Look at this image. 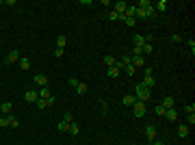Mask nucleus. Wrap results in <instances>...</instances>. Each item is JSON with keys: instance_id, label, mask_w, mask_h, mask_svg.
I'll return each instance as SVG.
<instances>
[{"instance_id": "28", "label": "nucleus", "mask_w": 195, "mask_h": 145, "mask_svg": "<svg viewBox=\"0 0 195 145\" xmlns=\"http://www.w3.org/2000/svg\"><path fill=\"white\" fill-rule=\"evenodd\" d=\"M35 104H37V108H41V110H44V108H48V102H46V100H41V97H39Z\"/></svg>"}, {"instance_id": "11", "label": "nucleus", "mask_w": 195, "mask_h": 145, "mask_svg": "<svg viewBox=\"0 0 195 145\" xmlns=\"http://www.w3.org/2000/svg\"><path fill=\"white\" fill-rule=\"evenodd\" d=\"M132 41H135V48H143V46H145V37H143V35H135Z\"/></svg>"}, {"instance_id": "20", "label": "nucleus", "mask_w": 195, "mask_h": 145, "mask_svg": "<svg viewBox=\"0 0 195 145\" xmlns=\"http://www.w3.org/2000/svg\"><path fill=\"white\" fill-rule=\"evenodd\" d=\"M106 76H111V78H117V76H119V69L113 65V67H108V69H106Z\"/></svg>"}, {"instance_id": "4", "label": "nucleus", "mask_w": 195, "mask_h": 145, "mask_svg": "<svg viewBox=\"0 0 195 145\" xmlns=\"http://www.w3.org/2000/svg\"><path fill=\"white\" fill-rule=\"evenodd\" d=\"M24 100H26L28 104H35V102L39 100V91H35V89H28V91L24 93Z\"/></svg>"}, {"instance_id": "19", "label": "nucleus", "mask_w": 195, "mask_h": 145, "mask_svg": "<svg viewBox=\"0 0 195 145\" xmlns=\"http://www.w3.org/2000/svg\"><path fill=\"white\" fill-rule=\"evenodd\" d=\"M65 44H67V37L65 35H59L56 37V48H65Z\"/></svg>"}, {"instance_id": "42", "label": "nucleus", "mask_w": 195, "mask_h": 145, "mask_svg": "<svg viewBox=\"0 0 195 145\" xmlns=\"http://www.w3.org/2000/svg\"><path fill=\"white\" fill-rule=\"evenodd\" d=\"M154 145H165V143H160V141H154Z\"/></svg>"}, {"instance_id": "16", "label": "nucleus", "mask_w": 195, "mask_h": 145, "mask_svg": "<svg viewBox=\"0 0 195 145\" xmlns=\"http://www.w3.org/2000/svg\"><path fill=\"white\" fill-rule=\"evenodd\" d=\"M67 132H69V134H72V137H76V134H78V132H80V126H78V124H76V121H74V124H69V130H67Z\"/></svg>"}, {"instance_id": "24", "label": "nucleus", "mask_w": 195, "mask_h": 145, "mask_svg": "<svg viewBox=\"0 0 195 145\" xmlns=\"http://www.w3.org/2000/svg\"><path fill=\"white\" fill-rule=\"evenodd\" d=\"M76 93H80V96H83V93H87V85H85V82H78V87H76Z\"/></svg>"}, {"instance_id": "43", "label": "nucleus", "mask_w": 195, "mask_h": 145, "mask_svg": "<svg viewBox=\"0 0 195 145\" xmlns=\"http://www.w3.org/2000/svg\"><path fill=\"white\" fill-rule=\"evenodd\" d=\"M0 117H2V110H0Z\"/></svg>"}, {"instance_id": "18", "label": "nucleus", "mask_w": 195, "mask_h": 145, "mask_svg": "<svg viewBox=\"0 0 195 145\" xmlns=\"http://www.w3.org/2000/svg\"><path fill=\"white\" fill-rule=\"evenodd\" d=\"M39 97H41V100H48V97H52V93H50L48 87H41V89H39Z\"/></svg>"}, {"instance_id": "3", "label": "nucleus", "mask_w": 195, "mask_h": 145, "mask_svg": "<svg viewBox=\"0 0 195 145\" xmlns=\"http://www.w3.org/2000/svg\"><path fill=\"white\" fill-rule=\"evenodd\" d=\"M20 58H22V56H20V52H17V50H11V52L7 54V58H4V63H9V65H13V63H20Z\"/></svg>"}, {"instance_id": "30", "label": "nucleus", "mask_w": 195, "mask_h": 145, "mask_svg": "<svg viewBox=\"0 0 195 145\" xmlns=\"http://www.w3.org/2000/svg\"><path fill=\"white\" fill-rule=\"evenodd\" d=\"M63 121H65V124H74V115H72V113H65Z\"/></svg>"}, {"instance_id": "33", "label": "nucleus", "mask_w": 195, "mask_h": 145, "mask_svg": "<svg viewBox=\"0 0 195 145\" xmlns=\"http://www.w3.org/2000/svg\"><path fill=\"white\" fill-rule=\"evenodd\" d=\"M187 44H189V48H191V54H195V39H187Z\"/></svg>"}, {"instance_id": "13", "label": "nucleus", "mask_w": 195, "mask_h": 145, "mask_svg": "<svg viewBox=\"0 0 195 145\" xmlns=\"http://www.w3.org/2000/svg\"><path fill=\"white\" fill-rule=\"evenodd\" d=\"M137 102V97L132 96V93H128V96H124V106H132Z\"/></svg>"}, {"instance_id": "41", "label": "nucleus", "mask_w": 195, "mask_h": 145, "mask_svg": "<svg viewBox=\"0 0 195 145\" xmlns=\"http://www.w3.org/2000/svg\"><path fill=\"white\" fill-rule=\"evenodd\" d=\"M154 72H152V67H145V72H143V76H152Z\"/></svg>"}, {"instance_id": "34", "label": "nucleus", "mask_w": 195, "mask_h": 145, "mask_svg": "<svg viewBox=\"0 0 195 145\" xmlns=\"http://www.w3.org/2000/svg\"><path fill=\"white\" fill-rule=\"evenodd\" d=\"M141 52H143V54H150V52H152V44H145V46L141 48Z\"/></svg>"}, {"instance_id": "10", "label": "nucleus", "mask_w": 195, "mask_h": 145, "mask_svg": "<svg viewBox=\"0 0 195 145\" xmlns=\"http://www.w3.org/2000/svg\"><path fill=\"white\" fill-rule=\"evenodd\" d=\"M178 137H180V139H187V137H189V126H187V124L178 126Z\"/></svg>"}, {"instance_id": "40", "label": "nucleus", "mask_w": 195, "mask_h": 145, "mask_svg": "<svg viewBox=\"0 0 195 145\" xmlns=\"http://www.w3.org/2000/svg\"><path fill=\"white\" fill-rule=\"evenodd\" d=\"M54 56H56V58H61V56H63V48H56V50H54Z\"/></svg>"}, {"instance_id": "26", "label": "nucleus", "mask_w": 195, "mask_h": 145, "mask_svg": "<svg viewBox=\"0 0 195 145\" xmlns=\"http://www.w3.org/2000/svg\"><path fill=\"white\" fill-rule=\"evenodd\" d=\"M56 128H59V132H67V130H69V124H65V121H59V126H56Z\"/></svg>"}, {"instance_id": "8", "label": "nucleus", "mask_w": 195, "mask_h": 145, "mask_svg": "<svg viewBox=\"0 0 195 145\" xmlns=\"http://www.w3.org/2000/svg\"><path fill=\"white\" fill-rule=\"evenodd\" d=\"M132 65H135V69L145 67V58H143V56H132Z\"/></svg>"}, {"instance_id": "17", "label": "nucleus", "mask_w": 195, "mask_h": 145, "mask_svg": "<svg viewBox=\"0 0 195 145\" xmlns=\"http://www.w3.org/2000/svg\"><path fill=\"white\" fill-rule=\"evenodd\" d=\"M7 126H11V115H2L0 117V128H7Z\"/></svg>"}, {"instance_id": "21", "label": "nucleus", "mask_w": 195, "mask_h": 145, "mask_svg": "<svg viewBox=\"0 0 195 145\" xmlns=\"http://www.w3.org/2000/svg\"><path fill=\"white\" fill-rule=\"evenodd\" d=\"M20 69H24V72L31 69V61L28 58H20Z\"/></svg>"}, {"instance_id": "39", "label": "nucleus", "mask_w": 195, "mask_h": 145, "mask_svg": "<svg viewBox=\"0 0 195 145\" xmlns=\"http://www.w3.org/2000/svg\"><path fill=\"white\" fill-rule=\"evenodd\" d=\"M124 69H126V72H128V74H130V76H132V74H135V72H137V69H135V65H128V67H124Z\"/></svg>"}, {"instance_id": "32", "label": "nucleus", "mask_w": 195, "mask_h": 145, "mask_svg": "<svg viewBox=\"0 0 195 145\" xmlns=\"http://www.w3.org/2000/svg\"><path fill=\"white\" fill-rule=\"evenodd\" d=\"M108 20H111V22H117V20H119V15H117L115 11H111V13H108Z\"/></svg>"}, {"instance_id": "14", "label": "nucleus", "mask_w": 195, "mask_h": 145, "mask_svg": "<svg viewBox=\"0 0 195 145\" xmlns=\"http://www.w3.org/2000/svg\"><path fill=\"white\" fill-rule=\"evenodd\" d=\"M115 63H117V58H115V56H111V54H106V56H104V65H106V67H113Z\"/></svg>"}, {"instance_id": "2", "label": "nucleus", "mask_w": 195, "mask_h": 145, "mask_svg": "<svg viewBox=\"0 0 195 145\" xmlns=\"http://www.w3.org/2000/svg\"><path fill=\"white\" fill-rule=\"evenodd\" d=\"M145 102H139V100H137V102H135V104H132V115H135V117H137V119H139V117H143V115H145Z\"/></svg>"}, {"instance_id": "27", "label": "nucleus", "mask_w": 195, "mask_h": 145, "mask_svg": "<svg viewBox=\"0 0 195 145\" xmlns=\"http://www.w3.org/2000/svg\"><path fill=\"white\" fill-rule=\"evenodd\" d=\"M119 63H121L124 67H128V65H132V56H124V58H121Z\"/></svg>"}, {"instance_id": "7", "label": "nucleus", "mask_w": 195, "mask_h": 145, "mask_svg": "<svg viewBox=\"0 0 195 145\" xmlns=\"http://www.w3.org/2000/svg\"><path fill=\"white\" fill-rule=\"evenodd\" d=\"M143 85H145L147 89H154L156 87V80H154V76H143V80H141Z\"/></svg>"}, {"instance_id": "23", "label": "nucleus", "mask_w": 195, "mask_h": 145, "mask_svg": "<svg viewBox=\"0 0 195 145\" xmlns=\"http://www.w3.org/2000/svg\"><path fill=\"white\" fill-rule=\"evenodd\" d=\"M167 7H169V2H167V0H160L154 9H158V11H167Z\"/></svg>"}, {"instance_id": "9", "label": "nucleus", "mask_w": 195, "mask_h": 145, "mask_svg": "<svg viewBox=\"0 0 195 145\" xmlns=\"http://www.w3.org/2000/svg\"><path fill=\"white\" fill-rule=\"evenodd\" d=\"M35 82H37L39 87H48V78H46V74H37V76H35Z\"/></svg>"}, {"instance_id": "35", "label": "nucleus", "mask_w": 195, "mask_h": 145, "mask_svg": "<svg viewBox=\"0 0 195 145\" xmlns=\"http://www.w3.org/2000/svg\"><path fill=\"white\" fill-rule=\"evenodd\" d=\"M184 110H187V115H189V113H195V104H187Z\"/></svg>"}, {"instance_id": "36", "label": "nucleus", "mask_w": 195, "mask_h": 145, "mask_svg": "<svg viewBox=\"0 0 195 145\" xmlns=\"http://www.w3.org/2000/svg\"><path fill=\"white\" fill-rule=\"evenodd\" d=\"M171 41H174V44H178V41H182V37H180L178 33H174V35H171Z\"/></svg>"}, {"instance_id": "15", "label": "nucleus", "mask_w": 195, "mask_h": 145, "mask_svg": "<svg viewBox=\"0 0 195 145\" xmlns=\"http://www.w3.org/2000/svg\"><path fill=\"white\" fill-rule=\"evenodd\" d=\"M165 117H167L169 121H176V119H178V110H174V108H169V110L165 113Z\"/></svg>"}, {"instance_id": "25", "label": "nucleus", "mask_w": 195, "mask_h": 145, "mask_svg": "<svg viewBox=\"0 0 195 145\" xmlns=\"http://www.w3.org/2000/svg\"><path fill=\"white\" fill-rule=\"evenodd\" d=\"M165 113H167V108H165L163 104H156V115H160V117H165Z\"/></svg>"}, {"instance_id": "31", "label": "nucleus", "mask_w": 195, "mask_h": 145, "mask_svg": "<svg viewBox=\"0 0 195 145\" xmlns=\"http://www.w3.org/2000/svg\"><path fill=\"white\" fill-rule=\"evenodd\" d=\"M137 7H139V9H147V7H152V2H150V0H141Z\"/></svg>"}, {"instance_id": "1", "label": "nucleus", "mask_w": 195, "mask_h": 145, "mask_svg": "<svg viewBox=\"0 0 195 145\" xmlns=\"http://www.w3.org/2000/svg\"><path fill=\"white\" fill-rule=\"evenodd\" d=\"M135 97H137L139 102H147V100L152 97V89H147L143 82H139L137 89H135Z\"/></svg>"}, {"instance_id": "12", "label": "nucleus", "mask_w": 195, "mask_h": 145, "mask_svg": "<svg viewBox=\"0 0 195 145\" xmlns=\"http://www.w3.org/2000/svg\"><path fill=\"white\" fill-rule=\"evenodd\" d=\"M11 108H13V104H11V102H2V106H0L2 115H11Z\"/></svg>"}, {"instance_id": "6", "label": "nucleus", "mask_w": 195, "mask_h": 145, "mask_svg": "<svg viewBox=\"0 0 195 145\" xmlns=\"http://www.w3.org/2000/svg\"><path fill=\"white\" fill-rule=\"evenodd\" d=\"M145 137H147V141H152V143L156 141V128L154 126H147L145 128Z\"/></svg>"}, {"instance_id": "37", "label": "nucleus", "mask_w": 195, "mask_h": 145, "mask_svg": "<svg viewBox=\"0 0 195 145\" xmlns=\"http://www.w3.org/2000/svg\"><path fill=\"white\" fill-rule=\"evenodd\" d=\"M69 85H72V87L76 89V87H78V78H74V76H69Z\"/></svg>"}, {"instance_id": "38", "label": "nucleus", "mask_w": 195, "mask_h": 145, "mask_svg": "<svg viewBox=\"0 0 195 145\" xmlns=\"http://www.w3.org/2000/svg\"><path fill=\"white\" fill-rule=\"evenodd\" d=\"M187 119H189V124L193 126V124H195V113H189V115H187Z\"/></svg>"}, {"instance_id": "29", "label": "nucleus", "mask_w": 195, "mask_h": 145, "mask_svg": "<svg viewBox=\"0 0 195 145\" xmlns=\"http://www.w3.org/2000/svg\"><path fill=\"white\" fill-rule=\"evenodd\" d=\"M143 11H145V17H152V15L156 13V9H154V4H152V7H147V9H143Z\"/></svg>"}, {"instance_id": "22", "label": "nucleus", "mask_w": 195, "mask_h": 145, "mask_svg": "<svg viewBox=\"0 0 195 145\" xmlns=\"http://www.w3.org/2000/svg\"><path fill=\"white\" fill-rule=\"evenodd\" d=\"M160 104H163V106H165V108L169 110V108H174V97H165V100H163Z\"/></svg>"}, {"instance_id": "5", "label": "nucleus", "mask_w": 195, "mask_h": 145, "mask_svg": "<svg viewBox=\"0 0 195 145\" xmlns=\"http://www.w3.org/2000/svg\"><path fill=\"white\" fill-rule=\"evenodd\" d=\"M126 9H128V2H121V0H119V2H115V9H113V11H115L117 15H124Z\"/></svg>"}]
</instances>
